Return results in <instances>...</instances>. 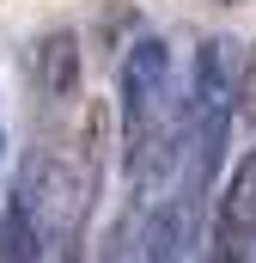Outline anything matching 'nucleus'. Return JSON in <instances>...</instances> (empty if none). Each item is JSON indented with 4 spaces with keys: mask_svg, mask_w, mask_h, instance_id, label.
Returning a JSON list of instances; mask_svg holds the SVG:
<instances>
[{
    "mask_svg": "<svg viewBox=\"0 0 256 263\" xmlns=\"http://www.w3.org/2000/svg\"><path fill=\"white\" fill-rule=\"evenodd\" d=\"M256 251V147L232 165L226 190L214 202V245H207V263H250Z\"/></svg>",
    "mask_w": 256,
    "mask_h": 263,
    "instance_id": "nucleus-1",
    "label": "nucleus"
},
{
    "mask_svg": "<svg viewBox=\"0 0 256 263\" xmlns=\"http://www.w3.org/2000/svg\"><path fill=\"white\" fill-rule=\"evenodd\" d=\"M37 62H43V92H49V98H67V92H73V43H67V37H49V43L37 49Z\"/></svg>",
    "mask_w": 256,
    "mask_h": 263,
    "instance_id": "nucleus-2",
    "label": "nucleus"
},
{
    "mask_svg": "<svg viewBox=\"0 0 256 263\" xmlns=\"http://www.w3.org/2000/svg\"><path fill=\"white\" fill-rule=\"evenodd\" d=\"M238 110H244V123L256 129V49L244 55V92H238Z\"/></svg>",
    "mask_w": 256,
    "mask_h": 263,
    "instance_id": "nucleus-3",
    "label": "nucleus"
},
{
    "mask_svg": "<svg viewBox=\"0 0 256 263\" xmlns=\"http://www.w3.org/2000/svg\"><path fill=\"white\" fill-rule=\"evenodd\" d=\"M55 263H86V257H79V239H67V245H55Z\"/></svg>",
    "mask_w": 256,
    "mask_h": 263,
    "instance_id": "nucleus-4",
    "label": "nucleus"
}]
</instances>
